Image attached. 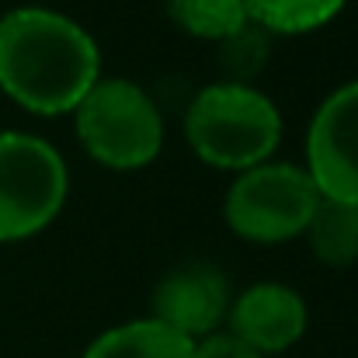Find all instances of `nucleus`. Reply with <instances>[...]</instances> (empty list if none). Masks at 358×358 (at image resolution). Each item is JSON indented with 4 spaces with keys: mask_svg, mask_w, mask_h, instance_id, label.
<instances>
[{
    "mask_svg": "<svg viewBox=\"0 0 358 358\" xmlns=\"http://www.w3.org/2000/svg\"><path fill=\"white\" fill-rule=\"evenodd\" d=\"M84 358H195V341L153 317H143L101 331Z\"/></svg>",
    "mask_w": 358,
    "mask_h": 358,
    "instance_id": "nucleus-9",
    "label": "nucleus"
},
{
    "mask_svg": "<svg viewBox=\"0 0 358 358\" xmlns=\"http://www.w3.org/2000/svg\"><path fill=\"white\" fill-rule=\"evenodd\" d=\"M320 192L306 167L264 160L240 171L227 192V227L254 243H282L299 237L313 216Z\"/></svg>",
    "mask_w": 358,
    "mask_h": 358,
    "instance_id": "nucleus-5",
    "label": "nucleus"
},
{
    "mask_svg": "<svg viewBox=\"0 0 358 358\" xmlns=\"http://www.w3.org/2000/svg\"><path fill=\"white\" fill-rule=\"evenodd\" d=\"M310 313L296 289L282 282H254L230 299L227 334H234L257 355H278L306 334Z\"/></svg>",
    "mask_w": 358,
    "mask_h": 358,
    "instance_id": "nucleus-8",
    "label": "nucleus"
},
{
    "mask_svg": "<svg viewBox=\"0 0 358 358\" xmlns=\"http://www.w3.org/2000/svg\"><path fill=\"white\" fill-rule=\"evenodd\" d=\"M306 174L317 192L358 206V80L324 98L306 132Z\"/></svg>",
    "mask_w": 358,
    "mask_h": 358,
    "instance_id": "nucleus-6",
    "label": "nucleus"
},
{
    "mask_svg": "<svg viewBox=\"0 0 358 358\" xmlns=\"http://www.w3.org/2000/svg\"><path fill=\"white\" fill-rule=\"evenodd\" d=\"M230 282L216 264L195 261L167 271L153 289V320L167 324L171 331L202 341L227 324L230 313Z\"/></svg>",
    "mask_w": 358,
    "mask_h": 358,
    "instance_id": "nucleus-7",
    "label": "nucleus"
},
{
    "mask_svg": "<svg viewBox=\"0 0 358 358\" xmlns=\"http://www.w3.org/2000/svg\"><path fill=\"white\" fill-rule=\"evenodd\" d=\"M80 146L112 171H139L164 146V119L157 101L132 80L98 77L73 108Z\"/></svg>",
    "mask_w": 358,
    "mask_h": 358,
    "instance_id": "nucleus-3",
    "label": "nucleus"
},
{
    "mask_svg": "<svg viewBox=\"0 0 358 358\" xmlns=\"http://www.w3.org/2000/svg\"><path fill=\"white\" fill-rule=\"evenodd\" d=\"M66 164L31 132H0V243L42 234L66 202Z\"/></svg>",
    "mask_w": 358,
    "mask_h": 358,
    "instance_id": "nucleus-4",
    "label": "nucleus"
},
{
    "mask_svg": "<svg viewBox=\"0 0 358 358\" xmlns=\"http://www.w3.org/2000/svg\"><path fill=\"white\" fill-rule=\"evenodd\" d=\"M223 45V66L230 73V80L247 84V77L261 66V59H268V45H264V31L247 24L243 31H237L234 38L220 42Z\"/></svg>",
    "mask_w": 358,
    "mask_h": 358,
    "instance_id": "nucleus-13",
    "label": "nucleus"
},
{
    "mask_svg": "<svg viewBox=\"0 0 358 358\" xmlns=\"http://www.w3.org/2000/svg\"><path fill=\"white\" fill-rule=\"evenodd\" d=\"M185 136L202 164L240 174L271 160L282 139V115L257 87L220 80L192 98L185 112Z\"/></svg>",
    "mask_w": 358,
    "mask_h": 358,
    "instance_id": "nucleus-2",
    "label": "nucleus"
},
{
    "mask_svg": "<svg viewBox=\"0 0 358 358\" xmlns=\"http://www.w3.org/2000/svg\"><path fill=\"white\" fill-rule=\"evenodd\" d=\"M247 17L264 35H306L331 24L345 0H243Z\"/></svg>",
    "mask_w": 358,
    "mask_h": 358,
    "instance_id": "nucleus-11",
    "label": "nucleus"
},
{
    "mask_svg": "<svg viewBox=\"0 0 358 358\" xmlns=\"http://www.w3.org/2000/svg\"><path fill=\"white\" fill-rule=\"evenodd\" d=\"M303 234L320 264L352 268L358 261V206L320 195Z\"/></svg>",
    "mask_w": 358,
    "mask_h": 358,
    "instance_id": "nucleus-10",
    "label": "nucleus"
},
{
    "mask_svg": "<svg viewBox=\"0 0 358 358\" xmlns=\"http://www.w3.org/2000/svg\"><path fill=\"white\" fill-rule=\"evenodd\" d=\"M101 77L94 38L49 7H14L0 17V91L35 112L66 115Z\"/></svg>",
    "mask_w": 358,
    "mask_h": 358,
    "instance_id": "nucleus-1",
    "label": "nucleus"
},
{
    "mask_svg": "<svg viewBox=\"0 0 358 358\" xmlns=\"http://www.w3.org/2000/svg\"><path fill=\"white\" fill-rule=\"evenodd\" d=\"M195 358H264V355H257L254 348H247L234 334L216 331V334L195 341Z\"/></svg>",
    "mask_w": 358,
    "mask_h": 358,
    "instance_id": "nucleus-14",
    "label": "nucleus"
},
{
    "mask_svg": "<svg viewBox=\"0 0 358 358\" xmlns=\"http://www.w3.org/2000/svg\"><path fill=\"white\" fill-rule=\"evenodd\" d=\"M167 17L202 42H227L250 24L243 0H167Z\"/></svg>",
    "mask_w": 358,
    "mask_h": 358,
    "instance_id": "nucleus-12",
    "label": "nucleus"
}]
</instances>
